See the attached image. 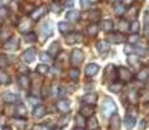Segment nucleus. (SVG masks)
Listing matches in <instances>:
<instances>
[{"label":"nucleus","instance_id":"1","mask_svg":"<svg viewBox=\"0 0 149 130\" xmlns=\"http://www.w3.org/2000/svg\"><path fill=\"white\" fill-rule=\"evenodd\" d=\"M116 111H117V107L113 100L105 99L104 104H102V113H104V116H107V117L113 116V115L116 113Z\"/></svg>","mask_w":149,"mask_h":130},{"label":"nucleus","instance_id":"2","mask_svg":"<svg viewBox=\"0 0 149 130\" xmlns=\"http://www.w3.org/2000/svg\"><path fill=\"white\" fill-rule=\"evenodd\" d=\"M83 60H84V55H83L82 51L74 50L73 52H71V59H70V61H71V64H73L74 66L81 65L82 63H83Z\"/></svg>","mask_w":149,"mask_h":130},{"label":"nucleus","instance_id":"3","mask_svg":"<svg viewBox=\"0 0 149 130\" xmlns=\"http://www.w3.org/2000/svg\"><path fill=\"white\" fill-rule=\"evenodd\" d=\"M47 11H48L47 5H40L39 8H35V9L31 12V20H34V21H38L39 18H42V17L44 16L45 13H47Z\"/></svg>","mask_w":149,"mask_h":130},{"label":"nucleus","instance_id":"4","mask_svg":"<svg viewBox=\"0 0 149 130\" xmlns=\"http://www.w3.org/2000/svg\"><path fill=\"white\" fill-rule=\"evenodd\" d=\"M117 74H118V77L121 78V81H123V82H127V81H130L131 78H132V73H131L127 68H123V66L118 68Z\"/></svg>","mask_w":149,"mask_h":130},{"label":"nucleus","instance_id":"5","mask_svg":"<svg viewBox=\"0 0 149 130\" xmlns=\"http://www.w3.org/2000/svg\"><path fill=\"white\" fill-rule=\"evenodd\" d=\"M21 59H22V61H24V63H27V64H30V63H33L34 60H35V50H33V48H30V50L25 51L24 53H22Z\"/></svg>","mask_w":149,"mask_h":130},{"label":"nucleus","instance_id":"6","mask_svg":"<svg viewBox=\"0 0 149 130\" xmlns=\"http://www.w3.org/2000/svg\"><path fill=\"white\" fill-rule=\"evenodd\" d=\"M57 109H58L61 113H69V111H70V104H69L68 100L61 99L57 102Z\"/></svg>","mask_w":149,"mask_h":130},{"label":"nucleus","instance_id":"7","mask_svg":"<svg viewBox=\"0 0 149 130\" xmlns=\"http://www.w3.org/2000/svg\"><path fill=\"white\" fill-rule=\"evenodd\" d=\"M4 48H5V50H8V51L17 50V48H18V39H17V38L8 39L7 42L4 43Z\"/></svg>","mask_w":149,"mask_h":130},{"label":"nucleus","instance_id":"8","mask_svg":"<svg viewBox=\"0 0 149 130\" xmlns=\"http://www.w3.org/2000/svg\"><path fill=\"white\" fill-rule=\"evenodd\" d=\"M3 100H4L5 103L13 104V103H17V102H18L19 98H18V95L12 94V92H5V94L3 95Z\"/></svg>","mask_w":149,"mask_h":130},{"label":"nucleus","instance_id":"9","mask_svg":"<svg viewBox=\"0 0 149 130\" xmlns=\"http://www.w3.org/2000/svg\"><path fill=\"white\" fill-rule=\"evenodd\" d=\"M93 113H95V109L92 108V105L86 104V105H83L81 108V115L83 117H90V116H92Z\"/></svg>","mask_w":149,"mask_h":130},{"label":"nucleus","instance_id":"10","mask_svg":"<svg viewBox=\"0 0 149 130\" xmlns=\"http://www.w3.org/2000/svg\"><path fill=\"white\" fill-rule=\"evenodd\" d=\"M121 128V118L117 115H113V117L110 118V130H119Z\"/></svg>","mask_w":149,"mask_h":130},{"label":"nucleus","instance_id":"11","mask_svg":"<svg viewBox=\"0 0 149 130\" xmlns=\"http://www.w3.org/2000/svg\"><path fill=\"white\" fill-rule=\"evenodd\" d=\"M82 100L86 104H88V105H93V104H96V102H97V95L96 94H87L83 96Z\"/></svg>","mask_w":149,"mask_h":130},{"label":"nucleus","instance_id":"12","mask_svg":"<svg viewBox=\"0 0 149 130\" xmlns=\"http://www.w3.org/2000/svg\"><path fill=\"white\" fill-rule=\"evenodd\" d=\"M45 113H47V111H45V108L43 105H36L35 108H34V112H33V115H34V117H35V118L44 117Z\"/></svg>","mask_w":149,"mask_h":130},{"label":"nucleus","instance_id":"13","mask_svg":"<svg viewBox=\"0 0 149 130\" xmlns=\"http://www.w3.org/2000/svg\"><path fill=\"white\" fill-rule=\"evenodd\" d=\"M97 72H99V66H97L96 64H88L87 66H86V74H87L88 77L95 76Z\"/></svg>","mask_w":149,"mask_h":130},{"label":"nucleus","instance_id":"14","mask_svg":"<svg viewBox=\"0 0 149 130\" xmlns=\"http://www.w3.org/2000/svg\"><path fill=\"white\" fill-rule=\"evenodd\" d=\"M109 42H113V43H123L126 42V38L122 35V34H111V35H109Z\"/></svg>","mask_w":149,"mask_h":130},{"label":"nucleus","instance_id":"15","mask_svg":"<svg viewBox=\"0 0 149 130\" xmlns=\"http://www.w3.org/2000/svg\"><path fill=\"white\" fill-rule=\"evenodd\" d=\"M126 12V5L122 4V3H116V5H114V13L117 14V16H123Z\"/></svg>","mask_w":149,"mask_h":130},{"label":"nucleus","instance_id":"16","mask_svg":"<svg viewBox=\"0 0 149 130\" xmlns=\"http://www.w3.org/2000/svg\"><path fill=\"white\" fill-rule=\"evenodd\" d=\"M78 40H81V34L78 33H71L66 37V43H69V44H74Z\"/></svg>","mask_w":149,"mask_h":130},{"label":"nucleus","instance_id":"17","mask_svg":"<svg viewBox=\"0 0 149 130\" xmlns=\"http://www.w3.org/2000/svg\"><path fill=\"white\" fill-rule=\"evenodd\" d=\"M18 83L19 86H21L22 89H25V90H27L29 87H30V81H29V78L26 76H21L18 78Z\"/></svg>","mask_w":149,"mask_h":130},{"label":"nucleus","instance_id":"18","mask_svg":"<svg viewBox=\"0 0 149 130\" xmlns=\"http://www.w3.org/2000/svg\"><path fill=\"white\" fill-rule=\"evenodd\" d=\"M135 116H130V115H127L126 116V120H125V124H126V128L127 129H132L134 126H135Z\"/></svg>","mask_w":149,"mask_h":130},{"label":"nucleus","instance_id":"19","mask_svg":"<svg viewBox=\"0 0 149 130\" xmlns=\"http://www.w3.org/2000/svg\"><path fill=\"white\" fill-rule=\"evenodd\" d=\"M100 27L104 31H111V29H113V22H111L110 20H104V21H101V24H100Z\"/></svg>","mask_w":149,"mask_h":130},{"label":"nucleus","instance_id":"20","mask_svg":"<svg viewBox=\"0 0 149 130\" xmlns=\"http://www.w3.org/2000/svg\"><path fill=\"white\" fill-rule=\"evenodd\" d=\"M79 17H81V14H79L78 11H70V12H68V14H66V18L69 21H78Z\"/></svg>","mask_w":149,"mask_h":130},{"label":"nucleus","instance_id":"21","mask_svg":"<svg viewBox=\"0 0 149 130\" xmlns=\"http://www.w3.org/2000/svg\"><path fill=\"white\" fill-rule=\"evenodd\" d=\"M136 78L140 81V82H147L148 78H149V72L144 69V70H141V72H139V73H137Z\"/></svg>","mask_w":149,"mask_h":130},{"label":"nucleus","instance_id":"22","mask_svg":"<svg viewBox=\"0 0 149 130\" xmlns=\"http://www.w3.org/2000/svg\"><path fill=\"white\" fill-rule=\"evenodd\" d=\"M30 21H29L27 18H24L21 22H19V25H18V30L19 31H26L30 29Z\"/></svg>","mask_w":149,"mask_h":130},{"label":"nucleus","instance_id":"23","mask_svg":"<svg viewBox=\"0 0 149 130\" xmlns=\"http://www.w3.org/2000/svg\"><path fill=\"white\" fill-rule=\"evenodd\" d=\"M26 113H27L26 108H25L22 104H19V105L16 108V112H14V115H16L17 117H25V116H26Z\"/></svg>","mask_w":149,"mask_h":130},{"label":"nucleus","instance_id":"24","mask_svg":"<svg viewBox=\"0 0 149 130\" xmlns=\"http://www.w3.org/2000/svg\"><path fill=\"white\" fill-rule=\"evenodd\" d=\"M86 125H87L88 130H97V128H99V122H97L96 118H91L88 122H86Z\"/></svg>","mask_w":149,"mask_h":130},{"label":"nucleus","instance_id":"25","mask_svg":"<svg viewBox=\"0 0 149 130\" xmlns=\"http://www.w3.org/2000/svg\"><path fill=\"white\" fill-rule=\"evenodd\" d=\"M58 30L61 31L62 34H65V33H69V31L71 30V27H70V25H69L68 22H60L58 24Z\"/></svg>","mask_w":149,"mask_h":130},{"label":"nucleus","instance_id":"26","mask_svg":"<svg viewBox=\"0 0 149 130\" xmlns=\"http://www.w3.org/2000/svg\"><path fill=\"white\" fill-rule=\"evenodd\" d=\"M97 31H99V26L97 25H90L87 27V34L90 37H95L97 34Z\"/></svg>","mask_w":149,"mask_h":130},{"label":"nucleus","instance_id":"27","mask_svg":"<svg viewBox=\"0 0 149 130\" xmlns=\"http://www.w3.org/2000/svg\"><path fill=\"white\" fill-rule=\"evenodd\" d=\"M9 76H8L7 73H5L4 70H1L0 69V83H3V85H7V83H9Z\"/></svg>","mask_w":149,"mask_h":130},{"label":"nucleus","instance_id":"28","mask_svg":"<svg viewBox=\"0 0 149 130\" xmlns=\"http://www.w3.org/2000/svg\"><path fill=\"white\" fill-rule=\"evenodd\" d=\"M58 47H60L58 43H53V44L51 46L49 51H48V55H49V56H56V55L58 53V51H60Z\"/></svg>","mask_w":149,"mask_h":130},{"label":"nucleus","instance_id":"29","mask_svg":"<svg viewBox=\"0 0 149 130\" xmlns=\"http://www.w3.org/2000/svg\"><path fill=\"white\" fill-rule=\"evenodd\" d=\"M14 125H16L19 130H25V126H26V121L22 120V118H18V120L14 121Z\"/></svg>","mask_w":149,"mask_h":130},{"label":"nucleus","instance_id":"30","mask_svg":"<svg viewBox=\"0 0 149 130\" xmlns=\"http://www.w3.org/2000/svg\"><path fill=\"white\" fill-rule=\"evenodd\" d=\"M97 48L100 52H107L109 50V44L107 42H99L97 43Z\"/></svg>","mask_w":149,"mask_h":130},{"label":"nucleus","instance_id":"31","mask_svg":"<svg viewBox=\"0 0 149 130\" xmlns=\"http://www.w3.org/2000/svg\"><path fill=\"white\" fill-rule=\"evenodd\" d=\"M69 77L71 78V79H77V78H79V70L77 68H73L69 70Z\"/></svg>","mask_w":149,"mask_h":130},{"label":"nucleus","instance_id":"32","mask_svg":"<svg viewBox=\"0 0 149 130\" xmlns=\"http://www.w3.org/2000/svg\"><path fill=\"white\" fill-rule=\"evenodd\" d=\"M43 34H44V38L47 35H51V34H52V26H51V24L44 25V27H43Z\"/></svg>","mask_w":149,"mask_h":130},{"label":"nucleus","instance_id":"33","mask_svg":"<svg viewBox=\"0 0 149 130\" xmlns=\"http://www.w3.org/2000/svg\"><path fill=\"white\" fill-rule=\"evenodd\" d=\"M48 70H49V68L44 64L38 65V68H36V72H38L39 74H45V73H48Z\"/></svg>","mask_w":149,"mask_h":130},{"label":"nucleus","instance_id":"34","mask_svg":"<svg viewBox=\"0 0 149 130\" xmlns=\"http://www.w3.org/2000/svg\"><path fill=\"white\" fill-rule=\"evenodd\" d=\"M77 125L79 126V128H84L86 126V121H84V117L82 116V115H78V116H77Z\"/></svg>","mask_w":149,"mask_h":130},{"label":"nucleus","instance_id":"35","mask_svg":"<svg viewBox=\"0 0 149 130\" xmlns=\"http://www.w3.org/2000/svg\"><path fill=\"white\" fill-rule=\"evenodd\" d=\"M25 40H26L27 43H34L36 40V35L34 33H29V34H26V37H25Z\"/></svg>","mask_w":149,"mask_h":130},{"label":"nucleus","instance_id":"36","mask_svg":"<svg viewBox=\"0 0 149 130\" xmlns=\"http://www.w3.org/2000/svg\"><path fill=\"white\" fill-rule=\"evenodd\" d=\"M7 64H8L7 57H5L4 55H0V68H4V66H7Z\"/></svg>","mask_w":149,"mask_h":130},{"label":"nucleus","instance_id":"37","mask_svg":"<svg viewBox=\"0 0 149 130\" xmlns=\"http://www.w3.org/2000/svg\"><path fill=\"white\" fill-rule=\"evenodd\" d=\"M119 89H122L121 83H113V85H110V90L113 92H118Z\"/></svg>","mask_w":149,"mask_h":130},{"label":"nucleus","instance_id":"38","mask_svg":"<svg viewBox=\"0 0 149 130\" xmlns=\"http://www.w3.org/2000/svg\"><path fill=\"white\" fill-rule=\"evenodd\" d=\"M130 30L132 31V33H137V31H139V22L134 21L132 25H131V27H130Z\"/></svg>","mask_w":149,"mask_h":130},{"label":"nucleus","instance_id":"39","mask_svg":"<svg viewBox=\"0 0 149 130\" xmlns=\"http://www.w3.org/2000/svg\"><path fill=\"white\" fill-rule=\"evenodd\" d=\"M128 24H127V21H125V20H122L121 21V24H119V29L121 30H123V31H126V30H128Z\"/></svg>","mask_w":149,"mask_h":130},{"label":"nucleus","instance_id":"40","mask_svg":"<svg viewBox=\"0 0 149 130\" xmlns=\"http://www.w3.org/2000/svg\"><path fill=\"white\" fill-rule=\"evenodd\" d=\"M7 14H8V9L7 8H0V18H5L7 17Z\"/></svg>","mask_w":149,"mask_h":130},{"label":"nucleus","instance_id":"41","mask_svg":"<svg viewBox=\"0 0 149 130\" xmlns=\"http://www.w3.org/2000/svg\"><path fill=\"white\" fill-rule=\"evenodd\" d=\"M40 59H42V61H44V63L51 61V57H49V55H48V53H42L40 55Z\"/></svg>","mask_w":149,"mask_h":130},{"label":"nucleus","instance_id":"42","mask_svg":"<svg viewBox=\"0 0 149 130\" xmlns=\"http://www.w3.org/2000/svg\"><path fill=\"white\" fill-rule=\"evenodd\" d=\"M128 61H130V64H132V65H139V59H137V57H130Z\"/></svg>","mask_w":149,"mask_h":130},{"label":"nucleus","instance_id":"43","mask_svg":"<svg viewBox=\"0 0 149 130\" xmlns=\"http://www.w3.org/2000/svg\"><path fill=\"white\" fill-rule=\"evenodd\" d=\"M73 5H74V0H65V1H64V7L71 8Z\"/></svg>","mask_w":149,"mask_h":130},{"label":"nucleus","instance_id":"44","mask_svg":"<svg viewBox=\"0 0 149 130\" xmlns=\"http://www.w3.org/2000/svg\"><path fill=\"white\" fill-rule=\"evenodd\" d=\"M34 9H35V8H34L31 4H26V7H25V12H27V13H31Z\"/></svg>","mask_w":149,"mask_h":130},{"label":"nucleus","instance_id":"45","mask_svg":"<svg viewBox=\"0 0 149 130\" xmlns=\"http://www.w3.org/2000/svg\"><path fill=\"white\" fill-rule=\"evenodd\" d=\"M136 52L139 55H143V56H144V55H147V50H145V48H136Z\"/></svg>","mask_w":149,"mask_h":130},{"label":"nucleus","instance_id":"46","mask_svg":"<svg viewBox=\"0 0 149 130\" xmlns=\"http://www.w3.org/2000/svg\"><path fill=\"white\" fill-rule=\"evenodd\" d=\"M49 94V87H43V96H47Z\"/></svg>","mask_w":149,"mask_h":130},{"label":"nucleus","instance_id":"47","mask_svg":"<svg viewBox=\"0 0 149 130\" xmlns=\"http://www.w3.org/2000/svg\"><path fill=\"white\" fill-rule=\"evenodd\" d=\"M137 39H139V38H137V35H132V37H131V38H130V42H136V40Z\"/></svg>","mask_w":149,"mask_h":130},{"label":"nucleus","instance_id":"48","mask_svg":"<svg viewBox=\"0 0 149 130\" xmlns=\"http://www.w3.org/2000/svg\"><path fill=\"white\" fill-rule=\"evenodd\" d=\"M34 130H44V128H43V126H35Z\"/></svg>","mask_w":149,"mask_h":130},{"label":"nucleus","instance_id":"49","mask_svg":"<svg viewBox=\"0 0 149 130\" xmlns=\"http://www.w3.org/2000/svg\"><path fill=\"white\" fill-rule=\"evenodd\" d=\"M3 130H12V129L8 128V126H4V128H3Z\"/></svg>","mask_w":149,"mask_h":130},{"label":"nucleus","instance_id":"50","mask_svg":"<svg viewBox=\"0 0 149 130\" xmlns=\"http://www.w3.org/2000/svg\"><path fill=\"white\" fill-rule=\"evenodd\" d=\"M1 5H3V0H0V8H1Z\"/></svg>","mask_w":149,"mask_h":130},{"label":"nucleus","instance_id":"51","mask_svg":"<svg viewBox=\"0 0 149 130\" xmlns=\"http://www.w3.org/2000/svg\"><path fill=\"white\" fill-rule=\"evenodd\" d=\"M75 130H83V129H82V128H77Z\"/></svg>","mask_w":149,"mask_h":130},{"label":"nucleus","instance_id":"52","mask_svg":"<svg viewBox=\"0 0 149 130\" xmlns=\"http://www.w3.org/2000/svg\"><path fill=\"white\" fill-rule=\"evenodd\" d=\"M113 1H118V0H113Z\"/></svg>","mask_w":149,"mask_h":130},{"label":"nucleus","instance_id":"53","mask_svg":"<svg viewBox=\"0 0 149 130\" xmlns=\"http://www.w3.org/2000/svg\"><path fill=\"white\" fill-rule=\"evenodd\" d=\"M139 1H143V0H139Z\"/></svg>","mask_w":149,"mask_h":130}]
</instances>
